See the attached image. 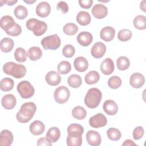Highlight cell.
<instances>
[{"label": "cell", "instance_id": "e0dca14e", "mask_svg": "<svg viewBox=\"0 0 146 146\" xmlns=\"http://www.w3.org/2000/svg\"><path fill=\"white\" fill-rule=\"evenodd\" d=\"M76 39L80 45L83 47H87L92 43L93 36L90 33L87 31H83L78 35Z\"/></svg>", "mask_w": 146, "mask_h": 146}, {"label": "cell", "instance_id": "f35d334b", "mask_svg": "<svg viewBox=\"0 0 146 146\" xmlns=\"http://www.w3.org/2000/svg\"><path fill=\"white\" fill-rule=\"evenodd\" d=\"M63 31L64 33L67 35H74L77 33L78 27L74 23H68L63 26Z\"/></svg>", "mask_w": 146, "mask_h": 146}, {"label": "cell", "instance_id": "9a60e30c", "mask_svg": "<svg viewBox=\"0 0 146 146\" xmlns=\"http://www.w3.org/2000/svg\"><path fill=\"white\" fill-rule=\"evenodd\" d=\"M45 80L48 85L56 86L60 83L61 76L58 72L55 71H50L46 75Z\"/></svg>", "mask_w": 146, "mask_h": 146}, {"label": "cell", "instance_id": "cb8c5ba5", "mask_svg": "<svg viewBox=\"0 0 146 146\" xmlns=\"http://www.w3.org/2000/svg\"><path fill=\"white\" fill-rule=\"evenodd\" d=\"M16 23L15 21L13 18V17L10 15H5L3 16L1 18L0 24L1 27L3 29L5 32L11 29Z\"/></svg>", "mask_w": 146, "mask_h": 146}, {"label": "cell", "instance_id": "f1b7e54d", "mask_svg": "<svg viewBox=\"0 0 146 146\" xmlns=\"http://www.w3.org/2000/svg\"><path fill=\"white\" fill-rule=\"evenodd\" d=\"M134 27L140 30L146 29V17L143 15H138L135 17L133 21Z\"/></svg>", "mask_w": 146, "mask_h": 146}, {"label": "cell", "instance_id": "d4e9b609", "mask_svg": "<svg viewBox=\"0 0 146 146\" xmlns=\"http://www.w3.org/2000/svg\"><path fill=\"white\" fill-rule=\"evenodd\" d=\"M77 22L82 26H86L90 24L91 22L90 14L85 11H81L78 13L76 17Z\"/></svg>", "mask_w": 146, "mask_h": 146}, {"label": "cell", "instance_id": "f5cc1de1", "mask_svg": "<svg viewBox=\"0 0 146 146\" xmlns=\"http://www.w3.org/2000/svg\"><path fill=\"white\" fill-rule=\"evenodd\" d=\"M36 1L35 0H27V1H24V2L27 4H32V3H34Z\"/></svg>", "mask_w": 146, "mask_h": 146}, {"label": "cell", "instance_id": "1f68e13d", "mask_svg": "<svg viewBox=\"0 0 146 146\" xmlns=\"http://www.w3.org/2000/svg\"><path fill=\"white\" fill-rule=\"evenodd\" d=\"M72 115L76 119L82 120L86 117L87 111L83 107L76 106L72 110Z\"/></svg>", "mask_w": 146, "mask_h": 146}, {"label": "cell", "instance_id": "484cf974", "mask_svg": "<svg viewBox=\"0 0 146 146\" xmlns=\"http://www.w3.org/2000/svg\"><path fill=\"white\" fill-rule=\"evenodd\" d=\"M60 137V131L56 127H52L50 128L46 133V137L51 143L56 142L59 139Z\"/></svg>", "mask_w": 146, "mask_h": 146}, {"label": "cell", "instance_id": "7402d4cb", "mask_svg": "<svg viewBox=\"0 0 146 146\" xmlns=\"http://www.w3.org/2000/svg\"><path fill=\"white\" fill-rule=\"evenodd\" d=\"M74 66L76 71L83 72L88 69V62L84 57L78 56L74 60Z\"/></svg>", "mask_w": 146, "mask_h": 146}, {"label": "cell", "instance_id": "d6986e66", "mask_svg": "<svg viewBox=\"0 0 146 146\" xmlns=\"http://www.w3.org/2000/svg\"><path fill=\"white\" fill-rule=\"evenodd\" d=\"M103 109L107 114L115 115L118 111V106L114 100L108 99L104 102Z\"/></svg>", "mask_w": 146, "mask_h": 146}, {"label": "cell", "instance_id": "ab89813d", "mask_svg": "<svg viewBox=\"0 0 146 146\" xmlns=\"http://www.w3.org/2000/svg\"><path fill=\"white\" fill-rule=\"evenodd\" d=\"M132 36V33L128 29L120 30L117 34V38L121 42H127L129 40Z\"/></svg>", "mask_w": 146, "mask_h": 146}, {"label": "cell", "instance_id": "7a4b0ae2", "mask_svg": "<svg viewBox=\"0 0 146 146\" xmlns=\"http://www.w3.org/2000/svg\"><path fill=\"white\" fill-rule=\"evenodd\" d=\"M3 72L16 79H20L25 76L26 74V68L22 64H17L13 62H6L3 66Z\"/></svg>", "mask_w": 146, "mask_h": 146}, {"label": "cell", "instance_id": "681fc988", "mask_svg": "<svg viewBox=\"0 0 146 146\" xmlns=\"http://www.w3.org/2000/svg\"><path fill=\"white\" fill-rule=\"evenodd\" d=\"M123 146H136V144L131 139L125 140L122 144Z\"/></svg>", "mask_w": 146, "mask_h": 146}, {"label": "cell", "instance_id": "9c48e42d", "mask_svg": "<svg viewBox=\"0 0 146 146\" xmlns=\"http://www.w3.org/2000/svg\"><path fill=\"white\" fill-rule=\"evenodd\" d=\"M107 120L106 117L102 113H98L89 119L90 125L94 128H99L106 125Z\"/></svg>", "mask_w": 146, "mask_h": 146}, {"label": "cell", "instance_id": "7bdbcfd3", "mask_svg": "<svg viewBox=\"0 0 146 146\" xmlns=\"http://www.w3.org/2000/svg\"><path fill=\"white\" fill-rule=\"evenodd\" d=\"M22 33V28L21 26L17 23H15L11 29L6 31V33L10 36H17L19 35Z\"/></svg>", "mask_w": 146, "mask_h": 146}, {"label": "cell", "instance_id": "836d02e7", "mask_svg": "<svg viewBox=\"0 0 146 146\" xmlns=\"http://www.w3.org/2000/svg\"><path fill=\"white\" fill-rule=\"evenodd\" d=\"M14 80L10 78H5L1 81V90L4 92L11 91L14 87Z\"/></svg>", "mask_w": 146, "mask_h": 146}, {"label": "cell", "instance_id": "f6af8a7d", "mask_svg": "<svg viewBox=\"0 0 146 146\" xmlns=\"http://www.w3.org/2000/svg\"><path fill=\"white\" fill-rule=\"evenodd\" d=\"M69 131H78V132H80L83 134L84 132V128L81 125L79 124L73 123V124H70L68 126L67 132H69Z\"/></svg>", "mask_w": 146, "mask_h": 146}, {"label": "cell", "instance_id": "b9f144b4", "mask_svg": "<svg viewBox=\"0 0 146 146\" xmlns=\"http://www.w3.org/2000/svg\"><path fill=\"white\" fill-rule=\"evenodd\" d=\"M75 53V47L70 44L65 45L62 49V54L66 58L72 57Z\"/></svg>", "mask_w": 146, "mask_h": 146}, {"label": "cell", "instance_id": "ac0fdd59", "mask_svg": "<svg viewBox=\"0 0 146 146\" xmlns=\"http://www.w3.org/2000/svg\"><path fill=\"white\" fill-rule=\"evenodd\" d=\"M115 30L111 26H106L103 27L100 32L101 39L105 42H108L112 40L115 37Z\"/></svg>", "mask_w": 146, "mask_h": 146}, {"label": "cell", "instance_id": "44dd1931", "mask_svg": "<svg viewBox=\"0 0 146 146\" xmlns=\"http://www.w3.org/2000/svg\"><path fill=\"white\" fill-rule=\"evenodd\" d=\"M115 69V65L113 60L111 58L105 59L100 64V70L102 72L106 75L111 74Z\"/></svg>", "mask_w": 146, "mask_h": 146}, {"label": "cell", "instance_id": "ee69618b", "mask_svg": "<svg viewBox=\"0 0 146 146\" xmlns=\"http://www.w3.org/2000/svg\"><path fill=\"white\" fill-rule=\"evenodd\" d=\"M144 133V130L143 127L141 126H138L135 128V129L133 131L132 135L133 137L135 140H139L143 136Z\"/></svg>", "mask_w": 146, "mask_h": 146}, {"label": "cell", "instance_id": "7dc6e473", "mask_svg": "<svg viewBox=\"0 0 146 146\" xmlns=\"http://www.w3.org/2000/svg\"><path fill=\"white\" fill-rule=\"evenodd\" d=\"M80 6L83 9H90L93 4L92 0H79L78 1Z\"/></svg>", "mask_w": 146, "mask_h": 146}, {"label": "cell", "instance_id": "74e56055", "mask_svg": "<svg viewBox=\"0 0 146 146\" xmlns=\"http://www.w3.org/2000/svg\"><path fill=\"white\" fill-rule=\"evenodd\" d=\"M57 70L58 73L60 74H67L71 70V65L68 61L63 60L58 64Z\"/></svg>", "mask_w": 146, "mask_h": 146}, {"label": "cell", "instance_id": "2e32d148", "mask_svg": "<svg viewBox=\"0 0 146 146\" xmlns=\"http://www.w3.org/2000/svg\"><path fill=\"white\" fill-rule=\"evenodd\" d=\"M1 103L5 109L7 110H12L16 105L17 99L15 96L13 94H7L2 97Z\"/></svg>", "mask_w": 146, "mask_h": 146}, {"label": "cell", "instance_id": "8d00e7d4", "mask_svg": "<svg viewBox=\"0 0 146 146\" xmlns=\"http://www.w3.org/2000/svg\"><path fill=\"white\" fill-rule=\"evenodd\" d=\"M14 55L15 59L18 62H25L27 56L26 51L22 47H18L15 50Z\"/></svg>", "mask_w": 146, "mask_h": 146}, {"label": "cell", "instance_id": "4dcf8cb0", "mask_svg": "<svg viewBox=\"0 0 146 146\" xmlns=\"http://www.w3.org/2000/svg\"><path fill=\"white\" fill-rule=\"evenodd\" d=\"M67 83L68 85L74 88L79 87L82 83V78L77 74H72L67 79Z\"/></svg>", "mask_w": 146, "mask_h": 146}, {"label": "cell", "instance_id": "8fae6325", "mask_svg": "<svg viewBox=\"0 0 146 146\" xmlns=\"http://www.w3.org/2000/svg\"><path fill=\"white\" fill-rule=\"evenodd\" d=\"M87 143L91 146H98L101 144L102 138L100 133L94 130H89L86 134Z\"/></svg>", "mask_w": 146, "mask_h": 146}, {"label": "cell", "instance_id": "5bb4252c", "mask_svg": "<svg viewBox=\"0 0 146 146\" xmlns=\"http://www.w3.org/2000/svg\"><path fill=\"white\" fill-rule=\"evenodd\" d=\"M91 11L95 18L97 19H103L107 16L108 9L103 4L97 3L94 6Z\"/></svg>", "mask_w": 146, "mask_h": 146}, {"label": "cell", "instance_id": "ba28073f", "mask_svg": "<svg viewBox=\"0 0 146 146\" xmlns=\"http://www.w3.org/2000/svg\"><path fill=\"white\" fill-rule=\"evenodd\" d=\"M68 135L66 139L68 146H80L82 144V133L78 131L67 132Z\"/></svg>", "mask_w": 146, "mask_h": 146}, {"label": "cell", "instance_id": "e575fe53", "mask_svg": "<svg viewBox=\"0 0 146 146\" xmlns=\"http://www.w3.org/2000/svg\"><path fill=\"white\" fill-rule=\"evenodd\" d=\"M14 15L17 18L22 20L24 19L28 15V11L26 7L22 5L17 6L14 9Z\"/></svg>", "mask_w": 146, "mask_h": 146}, {"label": "cell", "instance_id": "bcb514c9", "mask_svg": "<svg viewBox=\"0 0 146 146\" xmlns=\"http://www.w3.org/2000/svg\"><path fill=\"white\" fill-rule=\"evenodd\" d=\"M57 10H60L63 14H66L68 11V6L65 1H59L56 5Z\"/></svg>", "mask_w": 146, "mask_h": 146}, {"label": "cell", "instance_id": "4316f807", "mask_svg": "<svg viewBox=\"0 0 146 146\" xmlns=\"http://www.w3.org/2000/svg\"><path fill=\"white\" fill-rule=\"evenodd\" d=\"M14 46V43L12 39L10 38H4L1 41V50L3 52H10Z\"/></svg>", "mask_w": 146, "mask_h": 146}, {"label": "cell", "instance_id": "8992f818", "mask_svg": "<svg viewBox=\"0 0 146 146\" xmlns=\"http://www.w3.org/2000/svg\"><path fill=\"white\" fill-rule=\"evenodd\" d=\"M60 39L56 34L47 36L41 40V44L45 50H56L60 47Z\"/></svg>", "mask_w": 146, "mask_h": 146}, {"label": "cell", "instance_id": "277c9868", "mask_svg": "<svg viewBox=\"0 0 146 146\" xmlns=\"http://www.w3.org/2000/svg\"><path fill=\"white\" fill-rule=\"evenodd\" d=\"M26 26L28 30L32 31L33 34L37 36L42 35L47 29V25L44 22L35 18L27 20Z\"/></svg>", "mask_w": 146, "mask_h": 146}, {"label": "cell", "instance_id": "83f0119b", "mask_svg": "<svg viewBox=\"0 0 146 146\" xmlns=\"http://www.w3.org/2000/svg\"><path fill=\"white\" fill-rule=\"evenodd\" d=\"M27 56L31 60L36 61L42 57V51L39 47L33 46L29 49Z\"/></svg>", "mask_w": 146, "mask_h": 146}, {"label": "cell", "instance_id": "4fadbf2b", "mask_svg": "<svg viewBox=\"0 0 146 146\" xmlns=\"http://www.w3.org/2000/svg\"><path fill=\"white\" fill-rule=\"evenodd\" d=\"M51 12V6L50 5L45 1H42L39 2L35 9V13L37 15L40 17L44 18L49 15Z\"/></svg>", "mask_w": 146, "mask_h": 146}, {"label": "cell", "instance_id": "f907efd6", "mask_svg": "<svg viewBox=\"0 0 146 146\" xmlns=\"http://www.w3.org/2000/svg\"><path fill=\"white\" fill-rule=\"evenodd\" d=\"M3 2L7 4L8 6H13V5H14L17 2V0H11V1L7 0V1H3Z\"/></svg>", "mask_w": 146, "mask_h": 146}, {"label": "cell", "instance_id": "d590c367", "mask_svg": "<svg viewBox=\"0 0 146 146\" xmlns=\"http://www.w3.org/2000/svg\"><path fill=\"white\" fill-rule=\"evenodd\" d=\"M108 138L112 141H117L121 137V133L119 129L115 128H110L107 131Z\"/></svg>", "mask_w": 146, "mask_h": 146}, {"label": "cell", "instance_id": "f546056e", "mask_svg": "<svg viewBox=\"0 0 146 146\" xmlns=\"http://www.w3.org/2000/svg\"><path fill=\"white\" fill-rule=\"evenodd\" d=\"M99 73L94 70L88 72L84 77L85 82L88 84H94L99 80Z\"/></svg>", "mask_w": 146, "mask_h": 146}, {"label": "cell", "instance_id": "3957f363", "mask_svg": "<svg viewBox=\"0 0 146 146\" xmlns=\"http://www.w3.org/2000/svg\"><path fill=\"white\" fill-rule=\"evenodd\" d=\"M102 98L100 90L97 88H91L88 90L84 97V103L90 108H95L99 106Z\"/></svg>", "mask_w": 146, "mask_h": 146}, {"label": "cell", "instance_id": "6da1fadb", "mask_svg": "<svg viewBox=\"0 0 146 146\" xmlns=\"http://www.w3.org/2000/svg\"><path fill=\"white\" fill-rule=\"evenodd\" d=\"M36 111V106L34 103H25L16 114L17 120L21 123H26L33 117Z\"/></svg>", "mask_w": 146, "mask_h": 146}, {"label": "cell", "instance_id": "603a6c76", "mask_svg": "<svg viewBox=\"0 0 146 146\" xmlns=\"http://www.w3.org/2000/svg\"><path fill=\"white\" fill-rule=\"evenodd\" d=\"M45 126L44 123L40 120H35L30 124L29 129L30 132L34 135H40L44 131Z\"/></svg>", "mask_w": 146, "mask_h": 146}, {"label": "cell", "instance_id": "816d5d0a", "mask_svg": "<svg viewBox=\"0 0 146 146\" xmlns=\"http://www.w3.org/2000/svg\"><path fill=\"white\" fill-rule=\"evenodd\" d=\"M145 3H146V1L145 0L141 1L140 3V8L141 10L143 11L144 12H145Z\"/></svg>", "mask_w": 146, "mask_h": 146}, {"label": "cell", "instance_id": "ffe728a7", "mask_svg": "<svg viewBox=\"0 0 146 146\" xmlns=\"http://www.w3.org/2000/svg\"><path fill=\"white\" fill-rule=\"evenodd\" d=\"M13 141V135L12 132L7 129H3L0 134V145L10 146Z\"/></svg>", "mask_w": 146, "mask_h": 146}, {"label": "cell", "instance_id": "30bf717a", "mask_svg": "<svg viewBox=\"0 0 146 146\" xmlns=\"http://www.w3.org/2000/svg\"><path fill=\"white\" fill-rule=\"evenodd\" d=\"M106 52V45L101 42L95 43L91 50V54L92 56L96 59L101 58L104 56Z\"/></svg>", "mask_w": 146, "mask_h": 146}, {"label": "cell", "instance_id": "7c38bea8", "mask_svg": "<svg viewBox=\"0 0 146 146\" xmlns=\"http://www.w3.org/2000/svg\"><path fill=\"white\" fill-rule=\"evenodd\" d=\"M129 83L133 88H140L145 83V78L143 74L139 72H135L130 76Z\"/></svg>", "mask_w": 146, "mask_h": 146}, {"label": "cell", "instance_id": "5b68a950", "mask_svg": "<svg viewBox=\"0 0 146 146\" xmlns=\"http://www.w3.org/2000/svg\"><path fill=\"white\" fill-rule=\"evenodd\" d=\"M17 90L21 98L23 99L30 98L35 93L34 87L27 80H23L19 82L17 85Z\"/></svg>", "mask_w": 146, "mask_h": 146}, {"label": "cell", "instance_id": "d6a6232c", "mask_svg": "<svg viewBox=\"0 0 146 146\" xmlns=\"http://www.w3.org/2000/svg\"><path fill=\"white\" fill-rule=\"evenodd\" d=\"M117 67L120 71H124L128 69L130 66L129 59L124 56H121L117 59Z\"/></svg>", "mask_w": 146, "mask_h": 146}, {"label": "cell", "instance_id": "52a82bcc", "mask_svg": "<svg viewBox=\"0 0 146 146\" xmlns=\"http://www.w3.org/2000/svg\"><path fill=\"white\" fill-rule=\"evenodd\" d=\"M70 96V90L63 86L57 87L54 92V98L55 102L59 104H64L67 102Z\"/></svg>", "mask_w": 146, "mask_h": 146}, {"label": "cell", "instance_id": "60d3db41", "mask_svg": "<svg viewBox=\"0 0 146 146\" xmlns=\"http://www.w3.org/2000/svg\"><path fill=\"white\" fill-rule=\"evenodd\" d=\"M122 83L121 79L117 76H112L108 80V86L112 89L119 88Z\"/></svg>", "mask_w": 146, "mask_h": 146}, {"label": "cell", "instance_id": "c3c4849f", "mask_svg": "<svg viewBox=\"0 0 146 146\" xmlns=\"http://www.w3.org/2000/svg\"><path fill=\"white\" fill-rule=\"evenodd\" d=\"M37 145L38 146H49L52 145V143L48 140L47 137H41L37 141Z\"/></svg>", "mask_w": 146, "mask_h": 146}]
</instances>
